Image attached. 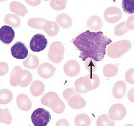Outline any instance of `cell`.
<instances>
[{
    "label": "cell",
    "mask_w": 134,
    "mask_h": 126,
    "mask_svg": "<svg viewBox=\"0 0 134 126\" xmlns=\"http://www.w3.org/2000/svg\"><path fill=\"white\" fill-rule=\"evenodd\" d=\"M112 42L101 31L93 32L87 30L76 37L73 43L80 51L79 57L83 61L91 58L97 62L103 59L106 46Z\"/></svg>",
    "instance_id": "cell-1"
},
{
    "label": "cell",
    "mask_w": 134,
    "mask_h": 126,
    "mask_svg": "<svg viewBox=\"0 0 134 126\" xmlns=\"http://www.w3.org/2000/svg\"><path fill=\"white\" fill-rule=\"evenodd\" d=\"M31 81V73L28 71L23 70L18 66H15L12 70L10 81L12 86L26 87Z\"/></svg>",
    "instance_id": "cell-2"
},
{
    "label": "cell",
    "mask_w": 134,
    "mask_h": 126,
    "mask_svg": "<svg viewBox=\"0 0 134 126\" xmlns=\"http://www.w3.org/2000/svg\"><path fill=\"white\" fill-rule=\"evenodd\" d=\"M51 119L49 112L42 108L35 110L31 116V120L35 126H46Z\"/></svg>",
    "instance_id": "cell-3"
},
{
    "label": "cell",
    "mask_w": 134,
    "mask_h": 126,
    "mask_svg": "<svg viewBox=\"0 0 134 126\" xmlns=\"http://www.w3.org/2000/svg\"><path fill=\"white\" fill-rule=\"evenodd\" d=\"M48 41L44 36L39 33L34 36L30 43V47L34 52H39L43 50L47 47Z\"/></svg>",
    "instance_id": "cell-4"
},
{
    "label": "cell",
    "mask_w": 134,
    "mask_h": 126,
    "mask_svg": "<svg viewBox=\"0 0 134 126\" xmlns=\"http://www.w3.org/2000/svg\"><path fill=\"white\" fill-rule=\"evenodd\" d=\"M10 51L14 58L23 59L26 58L28 54V50L25 44L21 42H17L12 46Z\"/></svg>",
    "instance_id": "cell-5"
},
{
    "label": "cell",
    "mask_w": 134,
    "mask_h": 126,
    "mask_svg": "<svg viewBox=\"0 0 134 126\" xmlns=\"http://www.w3.org/2000/svg\"><path fill=\"white\" fill-rule=\"evenodd\" d=\"M126 110L122 105L117 104L113 105L110 108L109 114L110 118L113 120H121L125 117Z\"/></svg>",
    "instance_id": "cell-6"
},
{
    "label": "cell",
    "mask_w": 134,
    "mask_h": 126,
    "mask_svg": "<svg viewBox=\"0 0 134 126\" xmlns=\"http://www.w3.org/2000/svg\"><path fill=\"white\" fill-rule=\"evenodd\" d=\"M15 32L10 26L4 25L0 28V40L6 44L10 43L14 38Z\"/></svg>",
    "instance_id": "cell-7"
},
{
    "label": "cell",
    "mask_w": 134,
    "mask_h": 126,
    "mask_svg": "<svg viewBox=\"0 0 134 126\" xmlns=\"http://www.w3.org/2000/svg\"><path fill=\"white\" fill-rule=\"evenodd\" d=\"M75 86L76 90L79 93H85L91 90L90 83L86 76L77 79L75 83Z\"/></svg>",
    "instance_id": "cell-8"
},
{
    "label": "cell",
    "mask_w": 134,
    "mask_h": 126,
    "mask_svg": "<svg viewBox=\"0 0 134 126\" xmlns=\"http://www.w3.org/2000/svg\"><path fill=\"white\" fill-rule=\"evenodd\" d=\"M126 88L125 82L122 81H117L113 88L112 94L114 97L118 99L122 98L125 94Z\"/></svg>",
    "instance_id": "cell-9"
},
{
    "label": "cell",
    "mask_w": 134,
    "mask_h": 126,
    "mask_svg": "<svg viewBox=\"0 0 134 126\" xmlns=\"http://www.w3.org/2000/svg\"><path fill=\"white\" fill-rule=\"evenodd\" d=\"M118 71V67L112 64H106L103 68V74L105 76L107 77L114 76L117 73Z\"/></svg>",
    "instance_id": "cell-10"
},
{
    "label": "cell",
    "mask_w": 134,
    "mask_h": 126,
    "mask_svg": "<svg viewBox=\"0 0 134 126\" xmlns=\"http://www.w3.org/2000/svg\"><path fill=\"white\" fill-rule=\"evenodd\" d=\"M4 20L5 23L14 27H18L20 24L19 18L16 15L12 14L7 15L5 17Z\"/></svg>",
    "instance_id": "cell-11"
},
{
    "label": "cell",
    "mask_w": 134,
    "mask_h": 126,
    "mask_svg": "<svg viewBox=\"0 0 134 126\" xmlns=\"http://www.w3.org/2000/svg\"><path fill=\"white\" fill-rule=\"evenodd\" d=\"M97 126H114V121L108 114H104L99 117L97 121Z\"/></svg>",
    "instance_id": "cell-12"
},
{
    "label": "cell",
    "mask_w": 134,
    "mask_h": 126,
    "mask_svg": "<svg viewBox=\"0 0 134 126\" xmlns=\"http://www.w3.org/2000/svg\"><path fill=\"white\" fill-rule=\"evenodd\" d=\"M12 98V94L9 90L3 89L0 90V104H8L11 101Z\"/></svg>",
    "instance_id": "cell-13"
},
{
    "label": "cell",
    "mask_w": 134,
    "mask_h": 126,
    "mask_svg": "<svg viewBox=\"0 0 134 126\" xmlns=\"http://www.w3.org/2000/svg\"><path fill=\"white\" fill-rule=\"evenodd\" d=\"M122 6L123 10L125 13L129 14L134 13V0H122Z\"/></svg>",
    "instance_id": "cell-14"
},
{
    "label": "cell",
    "mask_w": 134,
    "mask_h": 126,
    "mask_svg": "<svg viewBox=\"0 0 134 126\" xmlns=\"http://www.w3.org/2000/svg\"><path fill=\"white\" fill-rule=\"evenodd\" d=\"M86 76L88 79L91 87V90L95 89L99 86L100 83V79L96 75L90 73Z\"/></svg>",
    "instance_id": "cell-15"
},
{
    "label": "cell",
    "mask_w": 134,
    "mask_h": 126,
    "mask_svg": "<svg viewBox=\"0 0 134 126\" xmlns=\"http://www.w3.org/2000/svg\"><path fill=\"white\" fill-rule=\"evenodd\" d=\"M78 126H90L91 121L89 117L85 114H82L78 117Z\"/></svg>",
    "instance_id": "cell-16"
},
{
    "label": "cell",
    "mask_w": 134,
    "mask_h": 126,
    "mask_svg": "<svg viewBox=\"0 0 134 126\" xmlns=\"http://www.w3.org/2000/svg\"><path fill=\"white\" fill-rule=\"evenodd\" d=\"M85 65L86 68L90 73H92L97 68V64L92 59L89 58L86 59L85 62Z\"/></svg>",
    "instance_id": "cell-17"
},
{
    "label": "cell",
    "mask_w": 134,
    "mask_h": 126,
    "mask_svg": "<svg viewBox=\"0 0 134 126\" xmlns=\"http://www.w3.org/2000/svg\"><path fill=\"white\" fill-rule=\"evenodd\" d=\"M21 4L20 3L15 1L12 2L10 5V10L16 14L21 16Z\"/></svg>",
    "instance_id": "cell-18"
},
{
    "label": "cell",
    "mask_w": 134,
    "mask_h": 126,
    "mask_svg": "<svg viewBox=\"0 0 134 126\" xmlns=\"http://www.w3.org/2000/svg\"><path fill=\"white\" fill-rule=\"evenodd\" d=\"M125 79L128 83H134V69L131 68L128 70L125 74Z\"/></svg>",
    "instance_id": "cell-19"
},
{
    "label": "cell",
    "mask_w": 134,
    "mask_h": 126,
    "mask_svg": "<svg viewBox=\"0 0 134 126\" xmlns=\"http://www.w3.org/2000/svg\"><path fill=\"white\" fill-rule=\"evenodd\" d=\"M8 64L4 62H0V76H3L6 74L8 72Z\"/></svg>",
    "instance_id": "cell-20"
},
{
    "label": "cell",
    "mask_w": 134,
    "mask_h": 126,
    "mask_svg": "<svg viewBox=\"0 0 134 126\" xmlns=\"http://www.w3.org/2000/svg\"><path fill=\"white\" fill-rule=\"evenodd\" d=\"M134 88L131 89L127 94V96L129 100L131 102H134Z\"/></svg>",
    "instance_id": "cell-21"
},
{
    "label": "cell",
    "mask_w": 134,
    "mask_h": 126,
    "mask_svg": "<svg viewBox=\"0 0 134 126\" xmlns=\"http://www.w3.org/2000/svg\"><path fill=\"white\" fill-rule=\"evenodd\" d=\"M125 126H133V125L132 124H128L125 125Z\"/></svg>",
    "instance_id": "cell-22"
}]
</instances>
